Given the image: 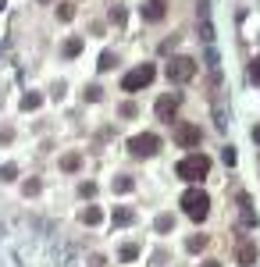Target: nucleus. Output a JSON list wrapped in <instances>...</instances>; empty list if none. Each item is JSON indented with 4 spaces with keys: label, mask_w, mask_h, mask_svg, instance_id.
<instances>
[{
    "label": "nucleus",
    "mask_w": 260,
    "mask_h": 267,
    "mask_svg": "<svg viewBox=\"0 0 260 267\" xmlns=\"http://www.w3.org/2000/svg\"><path fill=\"white\" fill-rule=\"evenodd\" d=\"M207 171H210V157H207V153H189V157H182L178 168H175V175L185 178V182H203Z\"/></svg>",
    "instance_id": "1"
},
{
    "label": "nucleus",
    "mask_w": 260,
    "mask_h": 267,
    "mask_svg": "<svg viewBox=\"0 0 260 267\" xmlns=\"http://www.w3.org/2000/svg\"><path fill=\"white\" fill-rule=\"evenodd\" d=\"M39 104H43V100H39L36 93H29V96H21V111H36Z\"/></svg>",
    "instance_id": "18"
},
{
    "label": "nucleus",
    "mask_w": 260,
    "mask_h": 267,
    "mask_svg": "<svg viewBox=\"0 0 260 267\" xmlns=\"http://www.w3.org/2000/svg\"><path fill=\"white\" fill-rule=\"evenodd\" d=\"M111 22L121 29V25H125V7H111Z\"/></svg>",
    "instance_id": "23"
},
{
    "label": "nucleus",
    "mask_w": 260,
    "mask_h": 267,
    "mask_svg": "<svg viewBox=\"0 0 260 267\" xmlns=\"http://www.w3.org/2000/svg\"><path fill=\"white\" fill-rule=\"evenodd\" d=\"M21 193H25V196H36V193H39V182H36V178H32V182H25V186H21Z\"/></svg>",
    "instance_id": "26"
},
{
    "label": "nucleus",
    "mask_w": 260,
    "mask_h": 267,
    "mask_svg": "<svg viewBox=\"0 0 260 267\" xmlns=\"http://www.w3.org/2000/svg\"><path fill=\"white\" fill-rule=\"evenodd\" d=\"M221 157H225V164H235V150H232V146H225Z\"/></svg>",
    "instance_id": "28"
},
{
    "label": "nucleus",
    "mask_w": 260,
    "mask_h": 267,
    "mask_svg": "<svg viewBox=\"0 0 260 267\" xmlns=\"http://www.w3.org/2000/svg\"><path fill=\"white\" fill-rule=\"evenodd\" d=\"M203 267H221V264H218V260H207V264H203Z\"/></svg>",
    "instance_id": "30"
},
{
    "label": "nucleus",
    "mask_w": 260,
    "mask_h": 267,
    "mask_svg": "<svg viewBox=\"0 0 260 267\" xmlns=\"http://www.w3.org/2000/svg\"><path fill=\"white\" fill-rule=\"evenodd\" d=\"M164 75H168V82H189V78H196V61L192 57H171Z\"/></svg>",
    "instance_id": "5"
},
{
    "label": "nucleus",
    "mask_w": 260,
    "mask_h": 267,
    "mask_svg": "<svg viewBox=\"0 0 260 267\" xmlns=\"http://www.w3.org/2000/svg\"><path fill=\"white\" fill-rule=\"evenodd\" d=\"M4 4H7V0H0V11H4Z\"/></svg>",
    "instance_id": "31"
},
{
    "label": "nucleus",
    "mask_w": 260,
    "mask_h": 267,
    "mask_svg": "<svg viewBox=\"0 0 260 267\" xmlns=\"http://www.w3.org/2000/svg\"><path fill=\"white\" fill-rule=\"evenodd\" d=\"M203 246H207V235H192V239L185 242V250H189V253H200Z\"/></svg>",
    "instance_id": "17"
},
{
    "label": "nucleus",
    "mask_w": 260,
    "mask_h": 267,
    "mask_svg": "<svg viewBox=\"0 0 260 267\" xmlns=\"http://www.w3.org/2000/svg\"><path fill=\"white\" fill-rule=\"evenodd\" d=\"M136 189V182L128 178V175H121V178H114V193H132Z\"/></svg>",
    "instance_id": "15"
},
{
    "label": "nucleus",
    "mask_w": 260,
    "mask_h": 267,
    "mask_svg": "<svg viewBox=\"0 0 260 267\" xmlns=\"http://www.w3.org/2000/svg\"><path fill=\"white\" fill-rule=\"evenodd\" d=\"M136 221V210L132 207H114V214H111V224L114 228H125V224H132Z\"/></svg>",
    "instance_id": "9"
},
{
    "label": "nucleus",
    "mask_w": 260,
    "mask_h": 267,
    "mask_svg": "<svg viewBox=\"0 0 260 267\" xmlns=\"http://www.w3.org/2000/svg\"><path fill=\"white\" fill-rule=\"evenodd\" d=\"M182 210H185V217H192V221H203L207 214H210V196L203 193V189H185L182 193Z\"/></svg>",
    "instance_id": "2"
},
{
    "label": "nucleus",
    "mask_w": 260,
    "mask_h": 267,
    "mask_svg": "<svg viewBox=\"0 0 260 267\" xmlns=\"http://www.w3.org/2000/svg\"><path fill=\"white\" fill-rule=\"evenodd\" d=\"M178 104H182V96H178V93H164V96L157 100V118H161V121H175Z\"/></svg>",
    "instance_id": "7"
},
{
    "label": "nucleus",
    "mask_w": 260,
    "mask_h": 267,
    "mask_svg": "<svg viewBox=\"0 0 260 267\" xmlns=\"http://www.w3.org/2000/svg\"><path fill=\"white\" fill-rule=\"evenodd\" d=\"M200 139H203L200 125H192V121H178V125H175V142H178L182 150H192V146H200Z\"/></svg>",
    "instance_id": "6"
},
{
    "label": "nucleus",
    "mask_w": 260,
    "mask_h": 267,
    "mask_svg": "<svg viewBox=\"0 0 260 267\" xmlns=\"http://www.w3.org/2000/svg\"><path fill=\"white\" fill-rule=\"evenodd\" d=\"M154 75H157V68L154 65H139V68H132L125 78H121V89L125 93H136V89H146L150 82H154Z\"/></svg>",
    "instance_id": "3"
},
{
    "label": "nucleus",
    "mask_w": 260,
    "mask_h": 267,
    "mask_svg": "<svg viewBox=\"0 0 260 267\" xmlns=\"http://www.w3.org/2000/svg\"><path fill=\"white\" fill-rule=\"evenodd\" d=\"M82 96H86L89 104H96V100L103 96V89H100V86H89V89H86V93H82Z\"/></svg>",
    "instance_id": "24"
},
{
    "label": "nucleus",
    "mask_w": 260,
    "mask_h": 267,
    "mask_svg": "<svg viewBox=\"0 0 260 267\" xmlns=\"http://www.w3.org/2000/svg\"><path fill=\"white\" fill-rule=\"evenodd\" d=\"M79 221H82V224H100V221H103V210H100V207H86V210L79 214Z\"/></svg>",
    "instance_id": "13"
},
{
    "label": "nucleus",
    "mask_w": 260,
    "mask_h": 267,
    "mask_svg": "<svg viewBox=\"0 0 260 267\" xmlns=\"http://www.w3.org/2000/svg\"><path fill=\"white\" fill-rule=\"evenodd\" d=\"M100 71H111V68H114V54H111V50H103V54H100Z\"/></svg>",
    "instance_id": "21"
},
{
    "label": "nucleus",
    "mask_w": 260,
    "mask_h": 267,
    "mask_svg": "<svg viewBox=\"0 0 260 267\" xmlns=\"http://www.w3.org/2000/svg\"><path fill=\"white\" fill-rule=\"evenodd\" d=\"M164 14H168V4H164V0H146V4H143V18H146V22H161Z\"/></svg>",
    "instance_id": "8"
},
{
    "label": "nucleus",
    "mask_w": 260,
    "mask_h": 267,
    "mask_svg": "<svg viewBox=\"0 0 260 267\" xmlns=\"http://www.w3.org/2000/svg\"><path fill=\"white\" fill-rule=\"evenodd\" d=\"M239 207H243V224L253 228V224H257V214H253V207H250V196H239Z\"/></svg>",
    "instance_id": "12"
},
{
    "label": "nucleus",
    "mask_w": 260,
    "mask_h": 267,
    "mask_svg": "<svg viewBox=\"0 0 260 267\" xmlns=\"http://www.w3.org/2000/svg\"><path fill=\"white\" fill-rule=\"evenodd\" d=\"M136 257H139V246H136V242L121 246V260H136Z\"/></svg>",
    "instance_id": "22"
},
{
    "label": "nucleus",
    "mask_w": 260,
    "mask_h": 267,
    "mask_svg": "<svg viewBox=\"0 0 260 267\" xmlns=\"http://www.w3.org/2000/svg\"><path fill=\"white\" fill-rule=\"evenodd\" d=\"M79 196H96V186H93V182H82V186H79Z\"/></svg>",
    "instance_id": "27"
},
{
    "label": "nucleus",
    "mask_w": 260,
    "mask_h": 267,
    "mask_svg": "<svg viewBox=\"0 0 260 267\" xmlns=\"http://www.w3.org/2000/svg\"><path fill=\"white\" fill-rule=\"evenodd\" d=\"M250 78L260 86V57H253V61H250Z\"/></svg>",
    "instance_id": "25"
},
{
    "label": "nucleus",
    "mask_w": 260,
    "mask_h": 267,
    "mask_svg": "<svg viewBox=\"0 0 260 267\" xmlns=\"http://www.w3.org/2000/svg\"><path fill=\"white\" fill-rule=\"evenodd\" d=\"M253 142H260V125H257V129H253Z\"/></svg>",
    "instance_id": "29"
},
{
    "label": "nucleus",
    "mask_w": 260,
    "mask_h": 267,
    "mask_svg": "<svg viewBox=\"0 0 260 267\" xmlns=\"http://www.w3.org/2000/svg\"><path fill=\"white\" fill-rule=\"evenodd\" d=\"M57 18L61 22H72L75 18V4H57Z\"/></svg>",
    "instance_id": "16"
},
{
    "label": "nucleus",
    "mask_w": 260,
    "mask_h": 267,
    "mask_svg": "<svg viewBox=\"0 0 260 267\" xmlns=\"http://www.w3.org/2000/svg\"><path fill=\"white\" fill-rule=\"evenodd\" d=\"M239 264H243V267H253V264H257V242H250V239H246V242H239Z\"/></svg>",
    "instance_id": "10"
},
{
    "label": "nucleus",
    "mask_w": 260,
    "mask_h": 267,
    "mask_svg": "<svg viewBox=\"0 0 260 267\" xmlns=\"http://www.w3.org/2000/svg\"><path fill=\"white\" fill-rule=\"evenodd\" d=\"M14 175H18V164H4L0 168V182H14Z\"/></svg>",
    "instance_id": "19"
},
{
    "label": "nucleus",
    "mask_w": 260,
    "mask_h": 267,
    "mask_svg": "<svg viewBox=\"0 0 260 267\" xmlns=\"http://www.w3.org/2000/svg\"><path fill=\"white\" fill-rule=\"evenodd\" d=\"M79 164H82V153H64L61 157V168L64 171H79Z\"/></svg>",
    "instance_id": "14"
},
{
    "label": "nucleus",
    "mask_w": 260,
    "mask_h": 267,
    "mask_svg": "<svg viewBox=\"0 0 260 267\" xmlns=\"http://www.w3.org/2000/svg\"><path fill=\"white\" fill-rule=\"evenodd\" d=\"M157 150H161V135H154V132H143V135L128 139V153L132 157H154Z\"/></svg>",
    "instance_id": "4"
},
{
    "label": "nucleus",
    "mask_w": 260,
    "mask_h": 267,
    "mask_svg": "<svg viewBox=\"0 0 260 267\" xmlns=\"http://www.w3.org/2000/svg\"><path fill=\"white\" fill-rule=\"evenodd\" d=\"M175 228V217L171 214H161V217H157V232H171Z\"/></svg>",
    "instance_id": "20"
},
{
    "label": "nucleus",
    "mask_w": 260,
    "mask_h": 267,
    "mask_svg": "<svg viewBox=\"0 0 260 267\" xmlns=\"http://www.w3.org/2000/svg\"><path fill=\"white\" fill-rule=\"evenodd\" d=\"M61 54H64V57H79V54H82V36H72V39H64Z\"/></svg>",
    "instance_id": "11"
}]
</instances>
